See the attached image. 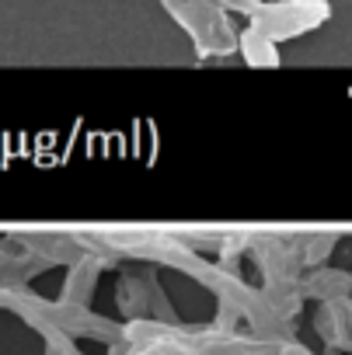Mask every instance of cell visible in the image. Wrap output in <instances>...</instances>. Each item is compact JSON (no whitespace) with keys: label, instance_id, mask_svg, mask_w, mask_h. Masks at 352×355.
<instances>
[{"label":"cell","instance_id":"1","mask_svg":"<svg viewBox=\"0 0 352 355\" xmlns=\"http://www.w3.org/2000/svg\"><path fill=\"white\" fill-rule=\"evenodd\" d=\"M324 15H328L324 0H283V4H269L258 11V28L272 35H293L317 25Z\"/></svg>","mask_w":352,"mask_h":355},{"label":"cell","instance_id":"2","mask_svg":"<svg viewBox=\"0 0 352 355\" xmlns=\"http://www.w3.org/2000/svg\"><path fill=\"white\" fill-rule=\"evenodd\" d=\"M213 4H224V8H234V11H258L255 0H213Z\"/></svg>","mask_w":352,"mask_h":355}]
</instances>
